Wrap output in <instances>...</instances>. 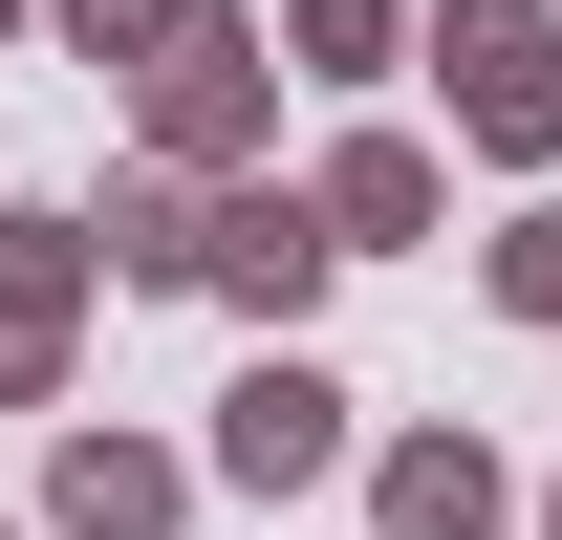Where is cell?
I'll return each mask as SVG.
<instances>
[{
    "label": "cell",
    "mask_w": 562,
    "mask_h": 540,
    "mask_svg": "<svg viewBox=\"0 0 562 540\" xmlns=\"http://www.w3.org/2000/svg\"><path fill=\"white\" fill-rule=\"evenodd\" d=\"M325 454V390H303V368H281V390H238V475H303Z\"/></svg>",
    "instance_id": "1"
},
{
    "label": "cell",
    "mask_w": 562,
    "mask_h": 540,
    "mask_svg": "<svg viewBox=\"0 0 562 540\" xmlns=\"http://www.w3.org/2000/svg\"><path fill=\"white\" fill-rule=\"evenodd\" d=\"M390 519H412V540H476V519H497V475H476V454H412V475H390Z\"/></svg>",
    "instance_id": "2"
}]
</instances>
